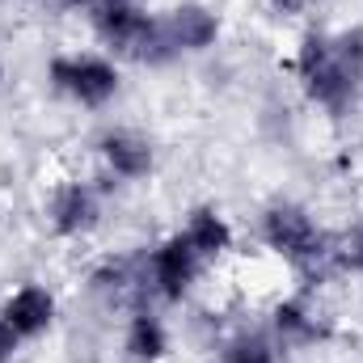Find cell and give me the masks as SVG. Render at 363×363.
Here are the masks:
<instances>
[{
    "label": "cell",
    "mask_w": 363,
    "mask_h": 363,
    "mask_svg": "<svg viewBox=\"0 0 363 363\" xmlns=\"http://www.w3.org/2000/svg\"><path fill=\"white\" fill-rule=\"evenodd\" d=\"M17 351H21V338H17V334L4 325V317H0V363H13Z\"/></svg>",
    "instance_id": "obj_15"
},
{
    "label": "cell",
    "mask_w": 363,
    "mask_h": 363,
    "mask_svg": "<svg viewBox=\"0 0 363 363\" xmlns=\"http://www.w3.org/2000/svg\"><path fill=\"white\" fill-rule=\"evenodd\" d=\"M220 363H279V347L267 334H237L224 347Z\"/></svg>",
    "instance_id": "obj_14"
},
{
    "label": "cell",
    "mask_w": 363,
    "mask_h": 363,
    "mask_svg": "<svg viewBox=\"0 0 363 363\" xmlns=\"http://www.w3.org/2000/svg\"><path fill=\"white\" fill-rule=\"evenodd\" d=\"M317 0H271V9L279 13V17H300L304 9H313Z\"/></svg>",
    "instance_id": "obj_16"
},
{
    "label": "cell",
    "mask_w": 363,
    "mask_h": 363,
    "mask_svg": "<svg viewBox=\"0 0 363 363\" xmlns=\"http://www.w3.org/2000/svg\"><path fill=\"white\" fill-rule=\"evenodd\" d=\"M182 237H186L190 250L203 258V267L228 258V254H233V241H237V233H233V224H228V216H224L220 207H194V211L186 216Z\"/></svg>",
    "instance_id": "obj_10"
},
{
    "label": "cell",
    "mask_w": 363,
    "mask_h": 363,
    "mask_svg": "<svg viewBox=\"0 0 363 363\" xmlns=\"http://www.w3.org/2000/svg\"><path fill=\"white\" fill-rule=\"evenodd\" d=\"M291 72L313 106L325 114H347L363 93V26L338 34L308 30L291 55Z\"/></svg>",
    "instance_id": "obj_1"
},
{
    "label": "cell",
    "mask_w": 363,
    "mask_h": 363,
    "mask_svg": "<svg viewBox=\"0 0 363 363\" xmlns=\"http://www.w3.org/2000/svg\"><path fill=\"white\" fill-rule=\"evenodd\" d=\"M97 157L101 165L123 182H144L157 165V152H152V140L140 135V131H127V127H114L97 140Z\"/></svg>",
    "instance_id": "obj_9"
},
{
    "label": "cell",
    "mask_w": 363,
    "mask_h": 363,
    "mask_svg": "<svg viewBox=\"0 0 363 363\" xmlns=\"http://www.w3.org/2000/svg\"><path fill=\"white\" fill-rule=\"evenodd\" d=\"M0 85H4V55H0Z\"/></svg>",
    "instance_id": "obj_19"
},
{
    "label": "cell",
    "mask_w": 363,
    "mask_h": 363,
    "mask_svg": "<svg viewBox=\"0 0 363 363\" xmlns=\"http://www.w3.org/2000/svg\"><path fill=\"white\" fill-rule=\"evenodd\" d=\"M258 233H262V245L283 262H291L296 271H317L334 254L325 228L300 203H271L258 220Z\"/></svg>",
    "instance_id": "obj_3"
},
{
    "label": "cell",
    "mask_w": 363,
    "mask_h": 363,
    "mask_svg": "<svg viewBox=\"0 0 363 363\" xmlns=\"http://www.w3.org/2000/svg\"><path fill=\"white\" fill-rule=\"evenodd\" d=\"M51 4H60V9H93L97 0H51Z\"/></svg>",
    "instance_id": "obj_17"
},
{
    "label": "cell",
    "mask_w": 363,
    "mask_h": 363,
    "mask_svg": "<svg viewBox=\"0 0 363 363\" xmlns=\"http://www.w3.org/2000/svg\"><path fill=\"white\" fill-rule=\"evenodd\" d=\"M359 258H363V233H359Z\"/></svg>",
    "instance_id": "obj_20"
},
{
    "label": "cell",
    "mask_w": 363,
    "mask_h": 363,
    "mask_svg": "<svg viewBox=\"0 0 363 363\" xmlns=\"http://www.w3.org/2000/svg\"><path fill=\"white\" fill-rule=\"evenodd\" d=\"M0 4H9V0H0Z\"/></svg>",
    "instance_id": "obj_21"
},
{
    "label": "cell",
    "mask_w": 363,
    "mask_h": 363,
    "mask_svg": "<svg viewBox=\"0 0 363 363\" xmlns=\"http://www.w3.org/2000/svg\"><path fill=\"white\" fill-rule=\"evenodd\" d=\"M47 81H51L55 93L72 97V101L85 106V110H97V106L114 101V93L123 85L114 60H106V55H81V51L55 55V60L47 64Z\"/></svg>",
    "instance_id": "obj_4"
},
{
    "label": "cell",
    "mask_w": 363,
    "mask_h": 363,
    "mask_svg": "<svg viewBox=\"0 0 363 363\" xmlns=\"http://www.w3.org/2000/svg\"><path fill=\"white\" fill-rule=\"evenodd\" d=\"M224 34V21L211 4H199V0H186L178 9H169L161 17V38H165V51L169 60L178 55H203L220 43Z\"/></svg>",
    "instance_id": "obj_6"
},
{
    "label": "cell",
    "mask_w": 363,
    "mask_h": 363,
    "mask_svg": "<svg viewBox=\"0 0 363 363\" xmlns=\"http://www.w3.org/2000/svg\"><path fill=\"white\" fill-rule=\"evenodd\" d=\"M271 334L283 347H313L325 338V321L317 317V308L304 296H287L271 308Z\"/></svg>",
    "instance_id": "obj_11"
},
{
    "label": "cell",
    "mask_w": 363,
    "mask_h": 363,
    "mask_svg": "<svg viewBox=\"0 0 363 363\" xmlns=\"http://www.w3.org/2000/svg\"><path fill=\"white\" fill-rule=\"evenodd\" d=\"M55 313H60L55 291H51V287H43V283H21V287H17V291H9V296H4V304H0L4 325H9L21 342L43 338V334L55 325Z\"/></svg>",
    "instance_id": "obj_8"
},
{
    "label": "cell",
    "mask_w": 363,
    "mask_h": 363,
    "mask_svg": "<svg viewBox=\"0 0 363 363\" xmlns=\"http://www.w3.org/2000/svg\"><path fill=\"white\" fill-rule=\"evenodd\" d=\"M97 4H140V0H97Z\"/></svg>",
    "instance_id": "obj_18"
},
{
    "label": "cell",
    "mask_w": 363,
    "mask_h": 363,
    "mask_svg": "<svg viewBox=\"0 0 363 363\" xmlns=\"http://www.w3.org/2000/svg\"><path fill=\"white\" fill-rule=\"evenodd\" d=\"M123 355L131 363H165L169 359V325L152 308H135L123 330Z\"/></svg>",
    "instance_id": "obj_12"
},
{
    "label": "cell",
    "mask_w": 363,
    "mask_h": 363,
    "mask_svg": "<svg viewBox=\"0 0 363 363\" xmlns=\"http://www.w3.org/2000/svg\"><path fill=\"white\" fill-rule=\"evenodd\" d=\"M135 283H140V279L131 274V262H127V258H110V262H101V267L89 274V287L101 300H123Z\"/></svg>",
    "instance_id": "obj_13"
},
{
    "label": "cell",
    "mask_w": 363,
    "mask_h": 363,
    "mask_svg": "<svg viewBox=\"0 0 363 363\" xmlns=\"http://www.w3.org/2000/svg\"><path fill=\"white\" fill-rule=\"evenodd\" d=\"M47 220L51 233L64 241H81L101 224V194L89 182H60L47 199Z\"/></svg>",
    "instance_id": "obj_7"
},
{
    "label": "cell",
    "mask_w": 363,
    "mask_h": 363,
    "mask_svg": "<svg viewBox=\"0 0 363 363\" xmlns=\"http://www.w3.org/2000/svg\"><path fill=\"white\" fill-rule=\"evenodd\" d=\"M89 21L106 51L123 60H140V64H169L161 17H152L144 4H93Z\"/></svg>",
    "instance_id": "obj_2"
},
{
    "label": "cell",
    "mask_w": 363,
    "mask_h": 363,
    "mask_svg": "<svg viewBox=\"0 0 363 363\" xmlns=\"http://www.w3.org/2000/svg\"><path fill=\"white\" fill-rule=\"evenodd\" d=\"M199 271H203V258L190 250V241L174 233L165 237L152 254H148V267H144V283L165 300V304H182L190 296V287L199 283Z\"/></svg>",
    "instance_id": "obj_5"
}]
</instances>
